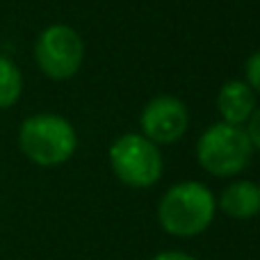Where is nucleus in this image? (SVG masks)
<instances>
[{
	"mask_svg": "<svg viewBox=\"0 0 260 260\" xmlns=\"http://www.w3.org/2000/svg\"><path fill=\"white\" fill-rule=\"evenodd\" d=\"M217 208L233 219H251L260 212V185L253 180H235L221 192Z\"/></svg>",
	"mask_w": 260,
	"mask_h": 260,
	"instance_id": "nucleus-8",
	"label": "nucleus"
},
{
	"mask_svg": "<svg viewBox=\"0 0 260 260\" xmlns=\"http://www.w3.org/2000/svg\"><path fill=\"white\" fill-rule=\"evenodd\" d=\"M217 201L210 187L199 180H183L165 192L157 206V221L169 235L192 238L212 224Z\"/></svg>",
	"mask_w": 260,
	"mask_h": 260,
	"instance_id": "nucleus-1",
	"label": "nucleus"
},
{
	"mask_svg": "<svg viewBox=\"0 0 260 260\" xmlns=\"http://www.w3.org/2000/svg\"><path fill=\"white\" fill-rule=\"evenodd\" d=\"M151 260H197V258H192L185 251H162L157 256H153Z\"/></svg>",
	"mask_w": 260,
	"mask_h": 260,
	"instance_id": "nucleus-12",
	"label": "nucleus"
},
{
	"mask_svg": "<svg viewBox=\"0 0 260 260\" xmlns=\"http://www.w3.org/2000/svg\"><path fill=\"white\" fill-rule=\"evenodd\" d=\"M244 76H247V80L244 82L253 89V94H260V50H256V53L247 59Z\"/></svg>",
	"mask_w": 260,
	"mask_h": 260,
	"instance_id": "nucleus-10",
	"label": "nucleus"
},
{
	"mask_svg": "<svg viewBox=\"0 0 260 260\" xmlns=\"http://www.w3.org/2000/svg\"><path fill=\"white\" fill-rule=\"evenodd\" d=\"M256 94L244 80H229L221 85L217 94V110L221 114V121L242 126L256 110Z\"/></svg>",
	"mask_w": 260,
	"mask_h": 260,
	"instance_id": "nucleus-7",
	"label": "nucleus"
},
{
	"mask_svg": "<svg viewBox=\"0 0 260 260\" xmlns=\"http://www.w3.org/2000/svg\"><path fill=\"white\" fill-rule=\"evenodd\" d=\"M142 135L153 144H174L187 133L189 112L187 105L176 96H155L148 101L139 117Z\"/></svg>",
	"mask_w": 260,
	"mask_h": 260,
	"instance_id": "nucleus-6",
	"label": "nucleus"
},
{
	"mask_svg": "<svg viewBox=\"0 0 260 260\" xmlns=\"http://www.w3.org/2000/svg\"><path fill=\"white\" fill-rule=\"evenodd\" d=\"M247 137L253 148H260V108L253 110V114L247 121Z\"/></svg>",
	"mask_w": 260,
	"mask_h": 260,
	"instance_id": "nucleus-11",
	"label": "nucleus"
},
{
	"mask_svg": "<svg viewBox=\"0 0 260 260\" xmlns=\"http://www.w3.org/2000/svg\"><path fill=\"white\" fill-rule=\"evenodd\" d=\"M35 57L41 73L50 80H69L82 67L85 44L73 27L55 23L39 35L35 44Z\"/></svg>",
	"mask_w": 260,
	"mask_h": 260,
	"instance_id": "nucleus-5",
	"label": "nucleus"
},
{
	"mask_svg": "<svg viewBox=\"0 0 260 260\" xmlns=\"http://www.w3.org/2000/svg\"><path fill=\"white\" fill-rule=\"evenodd\" d=\"M110 167L123 185L146 189L160 180L165 162L157 144L144 135L126 133L110 146Z\"/></svg>",
	"mask_w": 260,
	"mask_h": 260,
	"instance_id": "nucleus-4",
	"label": "nucleus"
},
{
	"mask_svg": "<svg viewBox=\"0 0 260 260\" xmlns=\"http://www.w3.org/2000/svg\"><path fill=\"white\" fill-rule=\"evenodd\" d=\"M23 91V76L9 57L0 55V110L12 108Z\"/></svg>",
	"mask_w": 260,
	"mask_h": 260,
	"instance_id": "nucleus-9",
	"label": "nucleus"
},
{
	"mask_svg": "<svg viewBox=\"0 0 260 260\" xmlns=\"http://www.w3.org/2000/svg\"><path fill=\"white\" fill-rule=\"evenodd\" d=\"M253 146L242 126L219 121L206 128L197 142L199 165L212 176H235L251 162Z\"/></svg>",
	"mask_w": 260,
	"mask_h": 260,
	"instance_id": "nucleus-3",
	"label": "nucleus"
},
{
	"mask_svg": "<svg viewBox=\"0 0 260 260\" xmlns=\"http://www.w3.org/2000/svg\"><path fill=\"white\" fill-rule=\"evenodd\" d=\"M18 144L27 160L39 167H57L71 160L78 148L73 126L59 114L39 112L27 117L18 130Z\"/></svg>",
	"mask_w": 260,
	"mask_h": 260,
	"instance_id": "nucleus-2",
	"label": "nucleus"
}]
</instances>
